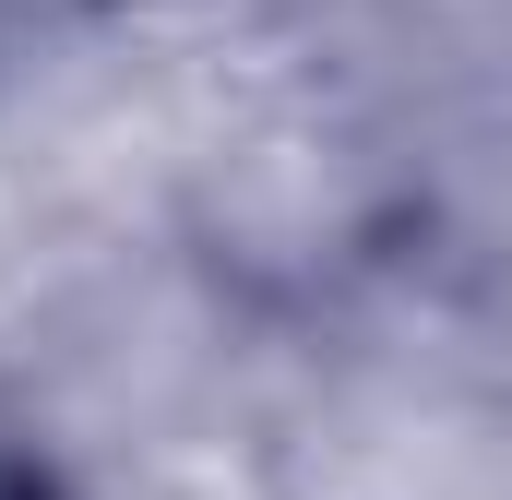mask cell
<instances>
[{"mask_svg":"<svg viewBox=\"0 0 512 500\" xmlns=\"http://www.w3.org/2000/svg\"><path fill=\"white\" fill-rule=\"evenodd\" d=\"M0 500H48V465H36L12 429H0Z\"/></svg>","mask_w":512,"mask_h":500,"instance_id":"cell-1","label":"cell"}]
</instances>
